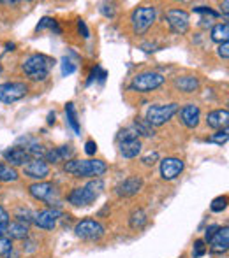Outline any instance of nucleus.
<instances>
[{"label":"nucleus","mask_w":229,"mask_h":258,"mask_svg":"<svg viewBox=\"0 0 229 258\" xmlns=\"http://www.w3.org/2000/svg\"><path fill=\"white\" fill-rule=\"evenodd\" d=\"M178 116H180L181 125L187 128H196L201 123V109L192 102L181 105V109H178Z\"/></svg>","instance_id":"f8f14e48"},{"label":"nucleus","mask_w":229,"mask_h":258,"mask_svg":"<svg viewBox=\"0 0 229 258\" xmlns=\"http://www.w3.org/2000/svg\"><path fill=\"white\" fill-rule=\"evenodd\" d=\"M74 71H76V65L65 56L64 60H62V76H71Z\"/></svg>","instance_id":"f704fd0d"},{"label":"nucleus","mask_w":229,"mask_h":258,"mask_svg":"<svg viewBox=\"0 0 229 258\" xmlns=\"http://www.w3.org/2000/svg\"><path fill=\"white\" fill-rule=\"evenodd\" d=\"M219 230V225H210L208 228H206V232H205V242H208L210 239L213 237V234Z\"/></svg>","instance_id":"37998d69"},{"label":"nucleus","mask_w":229,"mask_h":258,"mask_svg":"<svg viewBox=\"0 0 229 258\" xmlns=\"http://www.w3.org/2000/svg\"><path fill=\"white\" fill-rule=\"evenodd\" d=\"M85 186L88 188V190L92 191V194L96 195L97 199H99V195L103 194V190H104V181L101 179V177H96V179L88 181V183H86Z\"/></svg>","instance_id":"c756f323"},{"label":"nucleus","mask_w":229,"mask_h":258,"mask_svg":"<svg viewBox=\"0 0 229 258\" xmlns=\"http://www.w3.org/2000/svg\"><path fill=\"white\" fill-rule=\"evenodd\" d=\"M6 258H20V253L14 251V249H13V251H11L9 255H6Z\"/></svg>","instance_id":"de8ad7c7"},{"label":"nucleus","mask_w":229,"mask_h":258,"mask_svg":"<svg viewBox=\"0 0 229 258\" xmlns=\"http://www.w3.org/2000/svg\"><path fill=\"white\" fill-rule=\"evenodd\" d=\"M210 251L213 253H224L229 249V228L227 227H219V230L213 234V237L208 241Z\"/></svg>","instance_id":"a211bd4d"},{"label":"nucleus","mask_w":229,"mask_h":258,"mask_svg":"<svg viewBox=\"0 0 229 258\" xmlns=\"http://www.w3.org/2000/svg\"><path fill=\"white\" fill-rule=\"evenodd\" d=\"M147 223H148V214L145 213V209L138 207V209H134L132 213H130V216H129L130 228H134V230H140V228H143Z\"/></svg>","instance_id":"5701e85b"},{"label":"nucleus","mask_w":229,"mask_h":258,"mask_svg":"<svg viewBox=\"0 0 229 258\" xmlns=\"http://www.w3.org/2000/svg\"><path fill=\"white\" fill-rule=\"evenodd\" d=\"M143 188V179L140 176H130L127 179H123L118 186L115 188L118 197H134L138 191Z\"/></svg>","instance_id":"2eb2a0df"},{"label":"nucleus","mask_w":229,"mask_h":258,"mask_svg":"<svg viewBox=\"0 0 229 258\" xmlns=\"http://www.w3.org/2000/svg\"><path fill=\"white\" fill-rule=\"evenodd\" d=\"M96 151H97V144H96V141H86L85 143V153L88 155V156H94L96 155Z\"/></svg>","instance_id":"ea45409f"},{"label":"nucleus","mask_w":229,"mask_h":258,"mask_svg":"<svg viewBox=\"0 0 229 258\" xmlns=\"http://www.w3.org/2000/svg\"><path fill=\"white\" fill-rule=\"evenodd\" d=\"M53 63H55V60L52 56H48V54L34 53V54H28L23 60L21 71L32 81H44L50 76V72H52Z\"/></svg>","instance_id":"f03ea898"},{"label":"nucleus","mask_w":229,"mask_h":258,"mask_svg":"<svg viewBox=\"0 0 229 258\" xmlns=\"http://www.w3.org/2000/svg\"><path fill=\"white\" fill-rule=\"evenodd\" d=\"M227 6H229L227 0H224V2L220 4V9H222V13H224V16H226V18H227Z\"/></svg>","instance_id":"a18cd8bd"},{"label":"nucleus","mask_w":229,"mask_h":258,"mask_svg":"<svg viewBox=\"0 0 229 258\" xmlns=\"http://www.w3.org/2000/svg\"><path fill=\"white\" fill-rule=\"evenodd\" d=\"M173 86L181 93H194L199 88V79L196 76H178L174 78Z\"/></svg>","instance_id":"aec40b11"},{"label":"nucleus","mask_w":229,"mask_h":258,"mask_svg":"<svg viewBox=\"0 0 229 258\" xmlns=\"http://www.w3.org/2000/svg\"><path fill=\"white\" fill-rule=\"evenodd\" d=\"M101 13L111 20V18H115V13H116L115 6H113V4H103V6H101Z\"/></svg>","instance_id":"e433bc0d"},{"label":"nucleus","mask_w":229,"mask_h":258,"mask_svg":"<svg viewBox=\"0 0 229 258\" xmlns=\"http://www.w3.org/2000/svg\"><path fill=\"white\" fill-rule=\"evenodd\" d=\"M78 30H79V34H81L85 39H88V37H90L88 27H86V23H85L83 20H78Z\"/></svg>","instance_id":"79ce46f5"},{"label":"nucleus","mask_w":229,"mask_h":258,"mask_svg":"<svg viewBox=\"0 0 229 258\" xmlns=\"http://www.w3.org/2000/svg\"><path fill=\"white\" fill-rule=\"evenodd\" d=\"M227 137H229L227 128H224V130H219V132H217V134H213L212 137H208V143L224 144V143H227Z\"/></svg>","instance_id":"473e14b6"},{"label":"nucleus","mask_w":229,"mask_h":258,"mask_svg":"<svg viewBox=\"0 0 229 258\" xmlns=\"http://www.w3.org/2000/svg\"><path fill=\"white\" fill-rule=\"evenodd\" d=\"M212 41L213 42H219V44H224V42H227L229 39V25L227 21H224V23H217L215 27L212 28Z\"/></svg>","instance_id":"b1692460"},{"label":"nucleus","mask_w":229,"mask_h":258,"mask_svg":"<svg viewBox=\"0 0 229 258\" xmlns=\"http://www.w3.org/2000/svg\"><path fill=\"white\" fill-rule=\"evenodd\" d=\"M14 48H16V46H14L13 42H7V44H6V49H7V51H13Z\"/></svg>","instance_id":"09e8293b"},{"label":"nucleus","mask_w":229,"mask_h":258,"mask_svg":"<svg viewBox=\"0 0 229 258\" xmlns=\"http://www.w3.org/2000/svg\"><path fill=\"white\" fill-rule=\"evenodd\" d=\"M67 201L76 207H83V206H90L94 201H97V197L86 186H78V188H72V191L67 195Z\"/></svg>","instance_id":"dca6fc26"},{"label":"nucleus","mask_w":229,"mask_h":258,"mask_svg":"<svg viewBox=\"0 0 229 258\" xmlns=\"http://www.w3.org/2000/svg\"><path fill=\"white\" fill-rule=\"evenodd\" d=\"M219 56L220 58H224V60H227L229 58V42H224V44H220L219 46Z\"/></svg>","instance_id":"c03bdc74"},{"label":"nucleus","mask_w":229,"mask_h":258,"mask_svg":"<svg viewBox=\"0 0 229 258\" xmlns=\"http://www.w3.org/2000/svg\"><path fill=\"white\" fill-rule=\"evenodd\" d=\"M227 123H229V111L227 109H215V111L208 112V116H206V125L213 130L227 128Z\"/></svg>","instance_id":"6ab92c4d"},{"label":"nucleus","mask_w":229,"mask_h":258,"mask_svg":"<svg viewBox=\"0 0 229 258\" xmlns=\"http://www.w3.org/2000/svg\"><path fill=\"white\" fill-rule=\"evenodd\" d=\"M132 128L138 132V136H145V137H154V126L148 125V121L145 118H136L134 119Z\"/></svg>","instance_id":"bb28decb"},{"label":"nucleus","mask_w":229,"mask_h":258,"mask_svg":"<svg viewBox=\"0 0 229 258\" xmlns=\"http://www.w3.org/2000/svg\"><path fill=\"white\" fill-rule=\"evenodd\" d=\"M227 207V197H217L212 201V206H210V209L213 211V213H222L224 209Z\"/></svg>","instance_id":"2f4dec72"},{"label":"nucleus","mask_w":229,"mask_h":258,"mask_svg":"<svg viewBox=\"0 0 229 258\" xmlns=\"http://www.w3.org/2000/svg\"><path fill=\"white\" fill-rule=\"evenodd\" d=\"M2 156L6 162H9L11 167H25L28 162H30V155L20 146H13V148H7V150L2 151Z\"/></svg>","instance_id":"4468645a"},{"label":"nucleus","mask_w":229,"mask_h":258,"mask_svg":"<svg viewBox=\"0 0 229 258\" xmlns=\"http://www.w3.org/2000/svg\"><path fill=\"white\" fill-rule=\"evenodd\" d=\"M72 156H74V148L72 146H60V148H53V150L46 151L44 162L46 163L50 162V163H53V165H57V163L72 160Z\"/></svg>","instance_id":"f3484780"},{"label":"nucleus","mask_w":229,"mask_h":258,"mask_svg":"<svg viewBox=\"0 0 229 258\" xmlns=\"http://www.w3.org/2000/svg\"><path fill=\"white\" fill-rule=\"evenodd\" d=\"M6 234H9V239L11 241H25V239H28V225L25 223H20V221H13V223H9V227H7Z\"/></svg>","instance_id":"4be33fe9"},{"label":"nucleus","mask_w":229,"mask_h":258,"mask_svg":"<svg viewBox=\"0 0 229 258\" xmlns=\"http://www.w3.org/2000/svg\"><path fill=\"white\" fill-rule=\"evenodd\" d=\"M60 218H62L60 209L48 207V209H42V211H39V213H35L32 223H34L37 228H41V230H53V228L57 227Z\"/></svg>","instance_id":"9d476101"},{"label":"nucleus","mask_w":229,"mask_h":258,"mask_svg":"<svg viewBox=\"0 0 229 258\" xmlns=\"http://www.w3.org/2000/svg\"><path fill=\"white\" fill-rule=\"evenodd\" d=\"M23 251L25 253H34V251H37V244H35V241H32V239H25Z\"/></svg>","instance_id":"a19ab883"},{"label":"nucleus","mask_w":229,"mask_h":258,"mask_svg":"<svg viewBox=\"0 0 229 258\" xmlns=\"http://www.w3.org/2000/svg\"><path fill=\"white\" fill-rule=\"evenodd\" d=\"M9 223H11L9 213L4 209V206H0V237L6 235V230H7V227H9Z\"/></svg>","instance_id":"7c9ffc66"},{"label":"nucleus","mask_w":229,"mask_h":258,"mask_svg":"<svg viewBox=\"0 0 229 258\" xmlns=\"http://www.w3.org/2000/svg\"><path fill=\"white\" fill-rule=\"evenodd\" d=\"M118 148H120V155H122L123 158H136V156L141 153V148H143V144H141L140 137H136V139L120 141Z\"/></svg>","instance_id":"412c9836"},{"label":"nucleus","mask_w":229,"mask_h":258,"mask_svg":"<svg viewBox=\"0 0 229 258\" xmlns=\"http://www.w3.org/2000/svg\"><path fill=\"white\" fill-rule=\"evenodd\" d=\"M64 170L67 174H71V176L74 177H92V179H96V177H101L104 172L108 170V163L104 162V160H99V158H88V160H69V162H65L64 165Z\"/></svg>","instance_id":"f257e3e1"},{"label":"nucleus","mask_w":229,"mask_h":258,"mask_svg":"<svg viewBox=\"0 0 229 258\" xmlns=\"http://www.w3.org/2000/svg\"><path fill=\"white\" fill-rule=\"evenodd\" d=\"M0 76H2V63H0Z\"/></svg>","instance_id":"3c124183"},{"label":"nucleus","mask_w":229,"mask_h":258,"mask_svg":"<svg viewBox=\"0 0 229 258\" xmlns=\"http://www.w3.org/2000/svg\"><path fill=\"white\" fill-rule=\"evenodd\" d=\"M164 81H166V78L162 74H159V72L145 71L134 76L129 88L138 93H150V92H154V90L161 88V86L164 85Z\"/></svg>","instance_id":"20e7f679"},{"label":"nucleus","mask_w":229,"mask_h":258,"mask_svg":"<svg viewBox=\"0 0 229 258\" xmlns=\"http://www.w3.org/2000/svg\"><path fill=\"white\" fill-rule=\"evenodd\" d=\"M166 20L171 28L173 34H187L189 25H191V16L185 9H169L166 11Z\"/></svg>","instance_id":"1a4fd4ad"},{"label":"nucleus","mask_w":229,"mask_h":258,"mask_svg":"<svg viewBox=\"0 0 229 258\" xmlns=\"http://www.w3.org/2000/svg\"><path fill=\"white\" fill-rule=\"evenodd\" d=\"M30 195L37 201H42V202H48V206H55V209H58V201H57V186L53 183H48V181H37V183L30 184L28 188Z\"/></svg>","instance_id":"0eeeda50"},{"label":"nucleus","mask_w":229,"mask_h":258,"mask_svg":"<svg viewBox=\"0 0 229 258\" xmlns=\"http://www.w3.org/2000/svg\"><path fill=\"white\" fill-rule=\"evenodd\" d=\"M194 13H198V14H208V16H212V18H217V16H219V13H215V11H213L212 7H206V6L194 7Z\"/></svg>","instance_id":"4c0bfd02"},{"label":"nucleus","mask_w":229,"mask_h":258,"mask_svg":"<svg viewBox=\"0 0 229 258\" xmlns=\"http://www.w3.org/2000/svg\"><path fill=\"white\" fill-rule=\"evenodd\" d=\"M180 105L176 102H171V104H155V105H150L147 111V121L150 126H162L173 118L174 114L178 112Z\"/></svg>","instance_id":"39448f33"},{"label":"nucleus","mask_w":229,"mask_h":258,"mask_svg":"<svg viewBox=\"0 0 229 258\" xmlns=\"http://www.w3.org/2000/svg\"><path fill=\"white\" fill-rule=\"evenodd\" d=\"M55 118H57L55 112H50L48 114V125H53V123H55Z\"/></svg>","instance_id":"49530a36"},{"label":"nucleus","mask_w":229,"mask_h":258,"mask_svg":"<svg viewBox=\"0 0 229 258\" xmlns=\"http://www.w3.org/2000/svg\"><path fill=\"white\" fill-rule=\"evenodd\" d=\"M14 218H16V221H20V223L28 225L34 221V213H32L30 209H27V207H18Z\"/></svg>","instance_id":"c85d7f7f"},{"label":"nucleus","mask_w":229,"mask_h":258,"mask_svg":"<svg viewBox=\"0 0 229 258\" xmlns=\"http://www.w3.org/2000/svg\"><path fill=\"white\" fill-rule=\"evenodd\" d=\"M65 118H67V123L71 125V128L79 136V134H81V126H79L78 114H76V107H74V104H72V102L65 104Z\"/></svg>","instance_id":"393cba45"},{"label":"nucleus","mask_w":229,"mask_h":258,"mask_svg":"<svg viewBox=\"0 0 229 258\" xmlns=\"http://www.w3.org/2000/svg\"><path fill=\"white\" fill-rule=\"evenodd\" d=\"M74 234L81 241H99L104 235V227L97 220L85 218V220L78 221V225L74 227Z\"/></svg>","instance_id":"423d86ee"},{"label":"nucleus","mask_w":229,"mask_h":258,"mask_svg":"<svg viewBox=\"0 0 229 258\" xmlns=\"http://www.w3.org/2000/svg\"><path fill=\"white\" fill-rule=\"evenodd\" d=\"M28 93V86L23 81H9L0 85V102L14 104Z\"/></svg>","instance_id":"6e6552de"},{"label":"nucleus","mask_w":229,"mask_h":258,"mask_svg":"<svg viewBox=\"0 0 229 258\" xmlns=\"http://www.w3.org/2000/svg\"><path fill=\"white\" fill-rule=\"evenodd\" d=\"M23 174L27 177H30V179H35V183L37 181H44L50 176V165L41 158H32L23 167Z\"/></svg>","instance_id":"ddd939ff"},{"label":"nucleus","mask_w":229,"mask_h":258,"mask_svg":"<svg viewBox=\"0 0 229 258\" xmlns=\"http://www.w3.org/2000/svg\"><path fill=\"white\" fill-rule=\"evenodd\" d=\"M157 160H159V153H157V151H152V153H148L147 156H143V158H141V162H143L145 165H154Z\"/></svg>","instance_id":"58836bf2"},{"label":"nucleus","mask_w":229,"mask_h":258,"mask_svg":"<svg viewBox=\"0 0 229 258\" xmlns=\"http://www.w3.org/2000/svg\"><path fill=\"white\" fill-rule=\"evenodd\" d=\"M44 28H50L52 32H55V34H62V28H60V25L57 23L53 18H42L41 21L37 23V27H35V32H42Z\"/></svg>","instance_id":"cd10ccee"},{"label":"nucleus","mask_w":229,"mask_h":258,"mask_svg":"<svg viewBox=\"0 0 229 258\" xmlns=\"http://www.w3.org/2000/svg\"><path fill=\"white\" fill-rule=\"evenodd\" d=\"M20 179V174L14 167L0 163V183H14Z\"/></svg>","instance_id":"a878e982"},{"label":"nucleus","mask_w":229,"mask_h":258,"mask_svg":"<svg viewBox=\"0 0 229 258\" xmlns=\"http://www.w3.org/2000/svg\"><path fill=\"white\" fill-rule=\"evenodd\" d=\"M13 251V241H11L9 237H0V255H9V253Z\"/></svg>","instance_id":"72a5a7b5"},{"label":"nucleus","mask_w":229,"mask_h":258,"mask_svg":"<svg viewBox=\"0 0 229 258\" xmlns=\"http://www.w3.org/2000/svg\"><path fill=\"white\" fill-rule=\"evenodd\" d=\"M157 20V9L154 6H138L130 13V25L132 32L136 35H143L145 32L150 30V27Z\"/></svg>","instance_id":"7ed1b4c3"},{"label":"nucleus","mask_w":229,"mask_h":258,"mask_svg":"<svg viewBox=\"0 0 229 258\" xmlns=\"http://www.w3.org/2000/svg\"><path fill=\"white\" fill-rule=\"evenodd\" d=\"M0 4H4V6H18L20 2H0Z\"/></svg>","instance_id":"8fccbe9b"},{"label":"nucleus","mask_w":229,"mask_h":258,"mask_svg":"<svg viewBox=\"0 0 229 258\" xmlns=\"http://www.w3.org/2000/svg\"><path fill=\"white\" fill-rule=\"evenodd\" d=\"M184 160L176 158V156H168V158L161 160V177L164 181H173L184 172Z\"/></svg>","instance_id":"9b49d317"},{"label":"nucleus","mask_w":229,"mask_h":258,"mask_svg":"<svg viewBox=\"0 0 229 258\" xmlns=\"http://www.w3.org/2000/svg\"><path fill=\"white\" fill-rule=\"evenodd\" d=\"M206 242L205 241H201V239H199V241H196L194 242V249H192V256L194 258H199V256H203L206 253Z\"/></svg>","instance_id":"c9c22d12"}]
</instances>
